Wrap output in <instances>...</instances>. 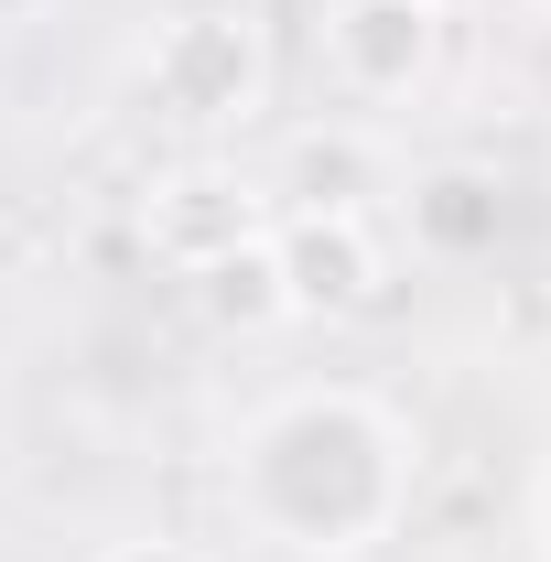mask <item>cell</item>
Segmentation results:
<instances>
[{"label":"cell","instance_id":"12","mask_svg":"<svg viewBox=\"0 0 551 562\" xmlns=\"http://www.w3.org/2000/svg\"><path fill=\"white\" fill-rule=\"evenodd\" d=\"M421 11H454V0H421Z\"/></svg>","mask_w":551,"mask_h":562},{"label":"cell","instance_id":"10","mask_svg":"<svg viewBox=\"0 0 551 562\" xmlns=\"http://www.w3.org/2000/svg\"><path fill=\"white\" fill-rule=\"evenodd\" d=\"M22 11H44V0H0V22H22Z\"/></svg>","mask_w":551,"mask_h":562},{"label":"cell","instance_id":"5","mask_svg":"<svg viewBox=\"0 0 551 562\" xmlns=\"http://www.w3.org/2000/svg\"><path fill=\"white\" fill-rule=\"evenodd\" d=\"M238 238H260V195L238 173H173L151 195V249L184 260V271H206L216 249H238Z\"/></svg>","mask_w":551,"mask_h":562},{"label":"cell","instance_id":"1","mask_svg":"<svg viewBox=\"0 0 551 562\" xmlns=\"http://www.w3.org/2000/svg\"><path fill=\"white\" fill-rule=\"evenodd\" d=\"M401 432L368 412L357 390H292L260 432L238 443V508L249 530L303 562H346L368 541H390L401 519Z\"/></svg>","mask_w":551,"mask_h":562},{"label":"cell","instance_id":"2","mask_svg":"<svg viewBox=\"0 0 551 562\" xmlns=\"http://www.w3.org/2000/svg\"><path fill=\"white\" fill-rule=\"evenodd\" d=\"M260 87H271V55L238 11H173L151 33V98L173 120H249Z\"/></svg>","mask_w":551,"mask_h":562},{"label":"cell","instance_id":"7","mask_svg":"<svg viewBox=\"0 0 551 562\" xmlns=\"http://www.w3.org/2000/svg\"><path fill=\"white\" fill-rule=\"evenodd\" d=\"M195 303H206L216 325H281L292 314V292H281V249H271V227L260 238H238V249H216L206 271H195Z\"/></svg>","mask_w":551,"mask_h":562},{"label":"cell","instance_id":"3","mask_svg":"<svg viewBox=\"0 0 551 562\" xmlns=\"http://www.w3.org/2000/svg\"><path fill=\"white\" fill-rule=\"evenodd\" d=\"M271 249H281L292 314H357V303H379V238H368V216H281Z\"/></svg>","mask_w":551,"mask_h":562},{"label":"cell","instance_id":"4","mask_svg":"<svg viewBox=\"0 0 551 562\" xmlns=\"http://www.w3.org/2000/svg\"><path fill=\"white\" fill-rule=\"evenodd\" d=\"M336 66L357 98H401L432 66V11L421 0H336Z\"/></svg>","mask_w":551,"mask_h":562},{"label":"cell","instance_id":"8","mask_svg":"<svg viewBox=\"0 0 551 562\" xmlns=\"http://www.w3.org/2000/svg\"><path fill=\"white\" fill-rule=\"evenodd\" d=\"M368 206V140L303 131L292 140V216H357Z\"/></svg>","mask_w":551,"mask_h":562},{"label":"cell","instance_id":"6","mask_svg":"<svg viewBox=\"0 0 551 562\" xmlns=\"http://www.w3.org/2000/svg\"><path fill=\"white\" fill-rule=\"evenodd\" d=\"M497 227H508V184L476 162H443L412 184V238L432 260H476V249H497Z\"/></svg>","mask_w":551,"mask_h":562},{"label":"cell","instance_id":"9","mask_svg":"<svg viewBox=\"0 0 551 562\" xmlns=\"http://www.w3.org/2000/svg\"><path fill=\"white\" fill-rule=\"evenodd\" d=\"M109 562H195V552H184V541H120Z\"/></svg>","mask_w":551,"mask_h":562},{"label":"cell","instance_id":"11","mask_svg":"<svg viewBox=\"0 0 551 562\" xmlns=\"http://www.w3.org/2000/svg\"><path fill=\"white\" fill-rule=\"evenodd\" d=\"M541 519H551V476H541Z\"/></svg>","mask_w":551,"mask_h":562}]
</instances>
